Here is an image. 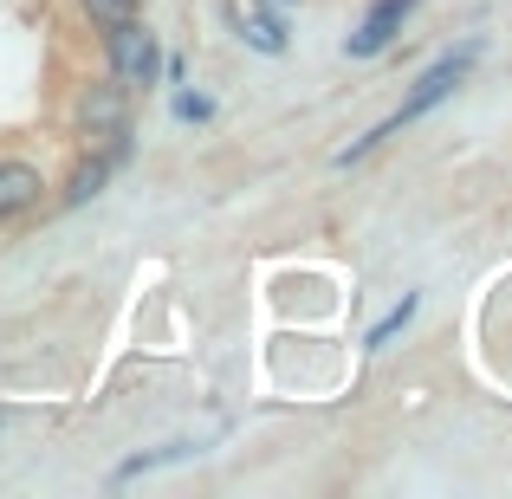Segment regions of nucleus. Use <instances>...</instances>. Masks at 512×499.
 <instances>
[{"mask_svg": "<svg viewBox=\"0 0 512 499\" xmlns=\"http://www.w3.org/2000/svg\"><path fill=\"white\" fill-rule=\"evenodd\" d=\"M104 46H111V72L117 85H150L163 72V52H156V33L130 13V20H111L104 26Z\"/></svg>", "mask_w": 512, "mask_h": 499, "instance_id": "obj_1", "label": "nucleus"}, {"mask_svg": "<svg viewBox=\"0 0 512 499\" xmlns=\"http://www.w3.org/2000/svg\"><path fill=\"white\" fill-rule=\"evenodd\" d=\"M474 59H480V39H467L461 52H448V59H435V65H428L422 78H415V91L402 98V111L389 117V124L402 130V124H415V117H428V111H435V104H441V98H448V91H454V85L467 78V65H474Z\"/></svg>", "mask_w": 512, "mask_h": 499, "instance_id": "obj_2", "label": "nucleus"}, {"mask_svg": "<svg viewBox=\"0 0 512 499\" xmlns=\"http://www.w3.org/2000/svg\"><path fill=\"white\" fill-rule=\"evenodd\" d=\"M409 13H415V0H376V7L363 13V26L344 39V52H350V59H376V52L402 33V20H409Z\"/></svg>", "mask_w": 512, "mask_h": 499, "instance_id": "obj_3", "label": "nucleus"}, {"mask_svg": "<svg viewBox=\"0 0 512 499\" xmlns=\"http://www.w3.org/2000/svg\"><path fill=\"white\" fill-rule=\"evenodd\" d=\"M72 117H78V130L85 137H117L124 130V85H85L78 91V104H72Z\"/></svg>", "mask_w": 512, "mask_h": 499, "instance_id": "obj_4", "label": "nucleus"}, {"mask_svg": "<svg viewBox=\"0 0 512 499\" xmlns=\"http://www.w3.org/2000/svg\"><path fill=\"white\" fill-rule=\"evenodd\" d=\"M39 195H46V175H39L33 163H20V156H0V221L33 214Z\"/></svg>", "mask_w": 512, "mask_h": 499, "instance_id": "obj_5", "label": "nucleus"}, {"mask_svg": "<svg viewBox=\"0 0 512 499\" xmlns=\"http://www.w3.org/2000/svg\"><path fill=\"white\" fill-rule=\"evenodd\" d=\"M240 33H247L260 52H286V33H279L273 13H240Z\"/></svg>", "mask_w": 512, "mask_h": 499, "instance_id": "obj_6", "label": "nucleus"}, {"mask_svg": "<svg viewBox=\"0 0 512 499\" xmlns=\"http://www.w3.org/2000/svg\"><path fill=\"white\" fill-rule=\"evenodd\" d=\"M409 318H415V299H402V305H396V312H389V318H383V325H376V331H370V350H383V344H389V337H396L402 325H409Z\"/></svg>", "mask_w": 512, "mask_h": 499, "instance_id": "obj_7", "label": "nucleus"}, {"mask_svg": "<svg viewBox=\"0 0 512 499\" xmlns=\"http://www.w3.org/2000/svg\"><path fill=\"white\" fill-rule=\"evenodd\" d=\"M85 13L98 26H111V20H130V13H137V0H85Z\"/></svg>", "mask_w": 512, "mask_h": 499, "instance_id": "obj_8", "label": "nucleus"}, {"mask_svg": "<svg viewBox=\"0 0 512 499\" xmlns=\"http://www.w3.org/2000/svg\"><path fill=\"white\" fill-rule=\"evenodd\" d=\"M175 117H195V124H201V117H208V98H188V91H182V98H175Z\"/></svg>", "mask_w": 512, "mask_h": 499, "instance_id": "obj_9", "label": "nucleus"}]
</instances>
